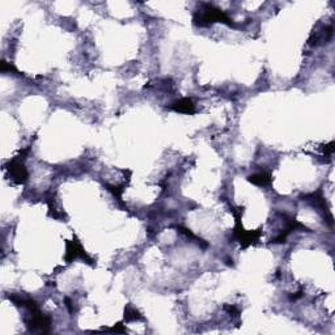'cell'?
<instances>
[{"label": "cell", "mask_w": 335, "mask_h": 335, "mask_svg": "<svg viewBox=\"0 0 335 335\" xmlns=\"http://www.w3.org/2000/svg\"><path fill=\"white\" fill-rule=\"evenodd\" d=\"M193 21L197 26H208L214 22H223L229 26H233V21L223 10L214 7L212 4H203V8L194 14Z\"/></svg>", "instance_id": "obj_1"}, {"label": "cell", "mask_w": 335, "mask_h": 335, "mask_svg": "<svg viewBox=\"0 0 335 335\" xmlns=\"http://www.w3.org/2000/svg\"><path fill=\"white\" fill-rule=\"evenodd\" d=\"M233 211V214H235V219H236V227L233 229V237H235L237 241L240 242V245L242 248H248L253 244V242H256L257 240L259 239V236H261V229H257V231H245V229L242 228L241 224V219H240V215L242 214V208H237V211Z\"/></svg>", "instance_id": "obj_2"}, {"label": "cell", "mask_w": 335, "mask_h": 335, "mask_svg": "<svg viewBox=\"0 0 335 335\" xmlns=\"http://www.w3.org/2000/svg\"><path fill=\"white\" fill-rule=\"evenodd\" d=\"M25 157H22V156H17V157H14V159H12L9 161V163L5 165V169L9 172L10 174V178L14 181L16 183H25L26 181H28V177H29V173L28 170H26V168H25L24 165V160Z\"/></svg>", "instance_id": "obj_3"}, {"label": "cell", "mask_w": 335, "mask_h": 335, "mask_svg": "<svg viewBox=\"0 0 335 335\" xmlns=\"http://www.w3.org/2000/svg\"><path fill=\"white\" fill-rule=\"evenodd\" d=\"M66 246H67V248H66V262L71 263V262H73L75 259L81 258V259H84L86 263H89V265H94V261L90 258L88 254H86V252L84 250V248L81 246V244L77 241L76 237H75V240H73V241H69V240H67Z\"/></svg>", "instance_id": "obj_4"}, {"label": "cell", "mask_w": 335, "mask_h": 335, "mask_svg": "<svg viewBox=\"0 0 335 335\" xmlns=\"http://www.w3.org/2000/svg\"><path fill=\"white\" fill-rule=\"evenodd\" d=\"M168 109L176 111V113H182V114H194L195 113V105L190 98H181L168 106Z\"/></svg>", "instance_id": "obj_5"}, {"label": "cell", "mask_w": 335, "mask_h": 335, "mask_svg": "<svg viewBox=\"0 0 335 335\" xmlns=\"http://www.w3.org/2000/svg\"><path fill=\"white\" fill-rule=\"evenodd\" d=\"M248 181L257 185V186H266V185L271 182V176L266 172L256 173V174H252V176L248 177Z\"/></svg>", "instance_id": "obj_6"}, {"label": "cell", "mask_w": 335, "mask_h": 335, "mask_svg": "<svg viewBox=\"0 0 335 335\" xmlns=\"http://www.w3.org/2000/svg\"><path fill=\"white\" fill-rule=\"evenodd\" d=\"M125 320L126 321H139V320H144V317H143L140 313H139L136 309H134L132 307H130V305H127L125 309Z\"/></svg>", "instance_id": "obj_7"}, {"label": "cell", "mask_w": 335, "mask_h": 335, "mask_svg": "<svg viewBox=\"0 0 335 335\" xmlns=\"http://www.w3.org/2000/svg\"><path fill=\"white\" fill-rule=\"evenodd\" d=\"M225 309L229 312V313H232L233 316H239L240 315V311L237 309L236 307H233V305H225Z\"/></svg>", "instance_id": "obj_8"}, {"label": "cell", "mask_w": 335, "mask_h": 335, "mask_svg": "<svg viewBox=\"0 0 335 335\" xmlns=\"http://www.w3.org/2000/svg\"><path fill=\"white\" fill-rule=\"evenodd\" d=\"M325 152L328 156H332L333 152H334V143H330V144L325 145Z\"/></svg>", "instance_id": "obj_9"}]
</instances>
